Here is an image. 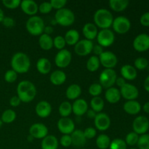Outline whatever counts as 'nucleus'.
I'll use <instances>...</instances> for the list:
<instances>
[{"instance_id": "cd10ccee", "label": "nucleus", "mask_w": 149, "mask_h": 149, "mask_svg": "<svg viewBox=\"0 0 149 149\" xmlns=\"http://www.w3.org/2000/svg\"><path fill=\"white\" fill-rule=\"evenodd\" d=\"M52 64L50 61L45 58H41L36 62V69L40 74H47L50 72Z\"/></svg>"}, {"instance_id": "a878e982", "label": "nucleus", "mask_w": 149, "mask_h": 149, "mask_svg": "<svg viewBox=\"0 0 149 149\" xmlns=\"http://www.w3.org/2000/svg\"><path fill=\"white\" fill-rule=\"evenodd\" d=\"M49 80L54 85H61L66 80V74L61 70H56L51 74L50 77H49Z\"/></svg>"}, {"instance_id": "1a4fd4ad", "label": "nucleus", "mask_w": 149, "mask_h": 149, "mask_svg": "<svg viewBox=\"0 0 149 149\" xmlns=\"http://www.w3.org/2000/svg\"><path fill=\"white\" fill-rule=\"evenodd\" d=\"M133 132L138 135H144L149 130V120L144 116H139L134 119L132 122Z\"/></svg>"}, {"instance_id": "6ab92c4d", "label": "nucleus", "mask_w": 149, "mask_h": 149, "mask_svg": "<svg viewBox=\"0 0 149 149\" xmlns=\"http://www.w3.org/2000/svg\"><path fill=\"white\" fill-rule=\"evenodd\" d=\"M88 110V104L84 99L78 98L74 100L72 104V112L76 116H81L87 113Z\"/></svg>"}, {"instance_id": "c03bdc74", "label": "nucleus", "mask_w": 149, "mask_h": 149, "mask_svg": "<svg viewBox=\"0 0 149 149\" xmlns=\"http://www.w3.org/2000/svg\"><path fill=\"white\" fill-rule=\"evenodd\" d=\"M17 74L13 69L8 70L4 74V80L8 83H13L17 80Z\"/></svg>"}, {"instance_id": "c9c22d12", "label": "nucleus", "mask_w": 149, "mask_h": 149, "mask_svg": "<svg viewBox=\"0 0 149 149\" xmlns=\"http://www.w3.org/2000/svg\"><path fill=\"white\" fill-rule=\"evenodd\" d=\"M16 116L17 114L15 111H13V109H7L1 114V120L2 123L10 124L15 120Z\"/></svg>"}, {"instance_id": "72a5a7b5", "label": "nucleus", "mask_w": 149, "mask_h": 149, "mask_svg": "<svg viewBox=\"0 0 149 149\" xmlns=\"http://www.w3.org/2000/svg\"><path fill=\"white\" fill-rule=\"evenodd\" d=\"M100 63L98 57L95 56V55H93V56H91L87 60L86 66H87V70L89 71H90V72H95V71H96L98 69L99 67H100Z\"/></svg>"}, {"instance_id": "338daca9", "label": "nucleus", "mask_w": 149, "mask_h": 149, "mask_svg": "<svg viewBox=\"0 0 149 149\" xmlns=\"http://www.w3.org/2000/svg\"><path fill=\"white\" fill-rule=\"evenodd\" d=\"M148 63H149V61H148Z\"/></svg>"}, {"instance_id": "2f4dec72", "label": "nucleus", "mask_w": 149, "mask_h": 149, "mask_svg": "<svg viewBox=\"0 0 149 149\" xmlns=\"http://www.w3.org/2000/svg\"><path fill=\"white\" fill-rule=\"evenodd\" d=\"M110 7L115 12L120 13L126 10L129 5L128 0H110L109 1Z\"/></svg>"}, {"instance_id": "de8ad7c7", "label": "nucleus", "mask_w": 149, "mask_h": 149, "mask_svg": "<svg viewBox=\"0 0 149 149\" xmlns=\"http://www.w3.org/2000/svg\"><path fill=\"white\" fill-rule=\"evenodd\" d=\"M49 2H50L52 8L59 10L64 8V7L66 4L67 1L66 0H51Z\"/></svg>"}, {"instance_id": "39448f33", "label": "nucleus", "mask_w": 149, "mask_h": 149, "mask_svg": "<svg viewBox=\"0 0 149 149\" xmlns=\"http://www.w3.org/2000/svg\"><path fill=\"white\" fill-rule=\"evenodd\" d=\"M55 20L58 24L62 26H71L75 20L74 13L68 8L58 10L55 15Z\"/></svg>"}, {"instance_id": "8fccbe9b", "label": "nucleus", "mask_w": 149, "mask_h": 149, "mask_svg": "<svg viewBox=\"0 0 149 149\" xmlns=\"http://www.w3.org/2000/svg\"><path fill=\"white\" fill-rule=\"evenodd\" d=\"M84 132V135L85 136V138L87 139H92V138H95L96 136V134H97V131L96 129H95L94 127H87L83 131Z\"/></svg>"}, {"instance_id": "69168bd1", "label": "nucleus", "mask_w": 149, "mask_h": 149, "mask_svg": "<svg viewBox=\"0 0 149 149\" xmlns=\"http://www.w3.org/2000/svg\"><path fill=\"white\" fill-rule=\"evenodd\" d=\"M81 149H84V148H81Z\"/></svg>"}, {"instance_id": "2eb2a0df", "label": "nucleus", "mask_w": 149, "mask_h": 149, "mask_svg": "<svg viewBox=\"0 0 149 149\" xmlns=\"http://www.w3.org/2000/svg\"><path fill=\"white\" fill-rule=\"evenodd\" d=\"M133 47L138 52H145L149 49V35L141 33L135 38L133 41Z\"/></svg>"}, {"instance_id": "9d476101", "label": "nucleus", "mask_w": 149, "mask_h": 149, "mask_svg": "<svg viewBox=\"0 0 149 149\" xmlns=\"http://www.w3.org/2000/svg\"><path fill=\"white\" fill-rule=\"evenodd\" d=\"M71 52L66 49H61L56 54L55 57V63L58 68H66L71 63Z\"/></svg>"}, {"instance_id": "0e129e2a", "label": "nucleus", "mask_w": 149, "mask_h": 149, "mask_svg": "<svg viewBox=\"0 0 149 149\" xmlns=\"http://www.w3.org/2000/svg\"><path fill=\"white\" fill-rule=\"evenodd\" d=\"M130 149H137V148H130Z\"/></svg>"}, {"instance_id": "603ef678", "label": "nucleus", "mask_w": 149, "mask_h": 149, "mask_svg": "<svg viewBox=\"0 0 149 149\" xmlns=\"http://www.w3.org/2000/svg\"><path fill=\"white\" fill-rule=\"evenodd\" d=\"M140 22H141V25L146 27H148L149 26V12H146L144 14L141 15V18H140Z\"/></svg>"}, {"instance_id": "ea45409f", "label": "nucleus", "mask_w": 149, "mask_h": 149, "mask_svg": "<svg viewBox=\"0 0 149 149\" xmlns=\"http://www.w3.org/2000/svg\"><path fill=\"white\" fill-rule=\"evenodd\" d=\"M137 145L139 149H149V134L141 135Z\"/></svg>"}, {"instance_id": "7ed1b4c3", "label": "nucleus", "mask_w": 149, "mask_h": 149, "mask_svg": "<svg viewBox=\"0 0 149 149\" xmlns=\"http://www.w3.org/2000/svg\"><path fill=\"white\" fill-rule=\"evenodd\" d=\"M113 17L107 9H99L94 14V24L101 29H109L112 26Z\"/></svg>"}, {"instance_id": "5701e85b", "label": "nucleus", "mask_w": 149, "mask_h": 149, "mask_svg": "<svg viewBox=\"0 0 149 149\" xmlns=\"http://www.w3.org/2000/svg\"><path fill=\"white\" fill-rule=\"evenodd\" d=\"M71 138L72 141V145L75 147L84 146L87 141V138L84 136V132L80 130H75L71 134Z\"/></svg>"}, {"instance_id": "6e6552de", "label": "nucleus", "mask_w": 149, "mask_h": 149, "mask_svg": "<svg viewBox=\"0 0 149 149\" xmlns=\"http://www.w3.org/2000/svg\"><path fill=\"white\" fill-rule=\"evenodd\" d=\"M97 43L103 47H107L113 45L115 40V35L110 29H102L97 36Z\"/></svg>"}, {"instance_id": "58836bf2", "label": "nucleus", "mask_w": 149, "mask_h": 149, "mask_svg": "<svg viewBox=\"0 0 149 149\" xmlns=\"http://www.w3.org/2000/svg\"><path fill=\"white\" fill-rule=\"evenodd\" d=\"M138 139H139V135L138 134L135 133V132H130L127 135L125 141L127 145L133 146L138 143Z\"/></svg>"}, {"instance_id": "ddd939ff", "label": "nucleus", "mask_w": 149, "mask_h": 149, "mask_svg": "<svg viewBox=\"0 0 149 149\" xmlns=\"http://www.w3.org/2000/svg\"><path fill=\"white\" fill-rule=\"evenodd\" d=\"M121 96L127 100H135L139 95L138 89L135 85L129 83H126L123 87L120 88Z\"/></svg>"}, {"instance_id": "dca6fc26", "label": "nucleus", "mask_w": 149, "mask_h": 149, "mask_svg": "<svg viewBox=\"0 0 149 149\" xmlns=\"http://www.w3.org/2000/svg\"><path fill=\"white\" fill-rule=\"evenodd\" d=\"M94 123L96 129L100 131H106L110 127L111 119L108 114L100 112L96 115L94 119Z\"/></svg>"}, {"instance_id": "5fc2aeb1", "label": "nucleus", "mask_w": 149, "mask_h": 149, "mask_svg": "<svg viewBox=\"0 0 149 149\" xmlns=\"http://www.w3.org/2000/svg\"><path fill=\"white\" fill-rule=\"evenodd\" d=\"M20 103H21V100H20L18 97L17 96H13L10 98V106H13V107H17L18 106H20Z\"/></svg>"}, {"instance_id": "a18cd8bd", "label": "nucleus", "mask_w": 149, "mask_h": 149, "mask_svg": "<svg viewBox=\"0 0 149 149\" xmlns=\"http://www.w3.org/2000/svg\"><path fill=\"white\" fill-rule=\"evenodd\" d=\"M20 0H2L3 5L8 9H15L20 5Z\"/></svg>"}, {"instance_id": "393cba45", "label": "nucleus", "mask_w": 149, "mask_h": 149, "mask_svg": "<svg viewBox=\"0 0 149 149\" xmlns=\"http://www.w3.org/2000/svg\"><path fill=\"white\" fill-rule=\"evenodd\" d=\"M121 93L119 89L116 87H110L107 89L106 93H105V97L106 100L110 103H116L120 100Z\"/></svg>"}, {"instance_id": "e2e57ef3", "label": "nucleus", "mask_w": 149, "mask_h": 149, "mask_svg": "<svg viewBox=\"0 0 149 149\" xmlns=\"http://www.w3.org/2000/svg\"><path fill=\"white\" fill-rule=\"evenodd\" d=\"M1 125H2V122H1V119H0V128H1Z\"/></svg>"}, {"instance_id": "b1692460", "label": "nucleus", "mask_w": 149, "mask_h": 149, "mask_svg": "<svg viewBox=\"0 0 149 149\" xmlns=\"http://www.w3.org/2000/svg\"><path fill=\"white\" fill-rule=\"evenodd\" d=\"M121 75L125 80H134L136 79L138 73L136 68L131 65H125L121 68Z\"/></svg>"}, {"instance_id": "680f3d73", "label": "nucleus", "mask_w": 149, "mask_h": 149, "mask_svg": "<svg viewBox=\"0 0 149 149\" xmlns=\"http://www.w3.org/2000/svg\"><path fill=\"white\" fill-rule=\"evenodd\" d=\"M4 17V12L3 10L0 8V23H1Z\"/></svg>"}, {"instance_id": "4d7b16f0", "label": "nucleus", "mask_w": 149, "mask_h": 149, "mask_svg": "<svg viewBox=\"0 0 149 149\" xmlns=\"http://www.w3.org/2000/svg\"><path fill=\"white\" fill-rule=\"evenodd\" d=\"M87 113V116H88V118H90V119H95L96 116V115H97V113H96L95 111H94L93 109L87 110V113Z\"/></svg>"}, {"instance_id": "a19ab883", "label": "nucleus", "mask_w": 149, "mask_h": 149, "mask_svg": "<svg viewBox=\"0 0 149 149\" xmlns=\"http://www.w3.org/2000/svg\"><path fill=\"white\" fill-rule=\"evenodd\" d=\"M110 149H127V144L124 140L121 138H116L111 141Z\"/></svg>"}, {"instance_id": "79ce46f5", "label": "nucleus", "mask_w": 149, "mask_h": 149, "mask_svg": "<svg viewBox=\"0 0 149 149\" xmlns=\"http://www.w3.org/2000/svg\"><path fill=\"white\" fill-rule=\"evenodd\" d=\"M134 64H135V68L141 71L146 69L149 65L148 60L143 57H140L137 58L134 62Z\"/></svg>"}, {"instance_id": "4468645a", "label": "nucleus", "mask_w": 149, "mask_h": 149, "mask_svg": "<svg viewBox=\"0 0 149 149\" xmlns=\"http://www.w3.org/2000/svg\"><path fill=\"white\" fill-rule=\"evenodd\" d=\"M58 128L63 135H70L75 130L74 121L68 117H61L58 122Z\"/></svg>"}, {"instance_id": "9b49d317", "label": "nucleus", "mask_w": 149, "mask_h": 149, "mask_svg": "<svg viewBox=\"0 0 149 149\" xmlns=\"http://www.w3.org/2000/svg\"><path fill=\"white\" fill-rule=\"evenodd\" d=\"M98 58L100 64L106 68L113 69L118 63L116 55L111 51H103V53Z\"/></svg>"}, {"instance_id": "423d86ee", "label": "nucleus", "mask_w": 149, "mask_h": 149, "mask_svg": "<svg viewBox=\"0 0 149 149\" xmlns=\"http://www.w3.org/2000/svg\"><path fill=\"white\" fill-rule=\"evenodd\" d=\"M116 78L117 75L114 70L111 68H106L100 73L99 81L103 88L109 89L114 85Z\"/></svg>"}, {"instance_id": "37998d69", "label": "nucleus", "mask_w": 149, "mask_h": 149, "mask_svg": "<svg viewBox=\"0 0 149 149\" xmlns=\"http://www.w3.org/2000/svg\"><path fill=\"white\" fill-rule=\"evenodd\" d=\"M65 45H66V43H65L63 36H57L53 39V46L59 50L63 49Z\"/></svg>"}, {"instance_id": "7c9ffc66", "label": "nucleus", "mask_w": 149, "mask_h": 149, "mask_svg": "<svg viewBox=\"0 0 149 149\" xmlns=\"http://www.w3.org/2000/svg\"><path fill=\"white\" fill-rule=\"evenodd\" d=\"M64 39L67 45H75L79 41V33L75 29L68 30L65 33Z\"/></svg>"}, {"instance_id": "6e6d98bb", "label": "nucleus", "mask_w": 149, "mask_h": 149, "mask_svg": "<svg viewBox=\"0 0 149 149\" xmlns=\"http://www.w3.org/2000/svg\"><path fill=\"white\" fill-rule=\"evenodd\" d=\"M126 80L123 78V77H117L116 80V84L119 87H122L126 84Z\"/></svg>"}, {"instance_id": "bb28decb", "label": "nucleus", "mask_w": 149, "mask_h": 149, "mask_svg": "<svg viewBox=\"0 0 149 149\" xmlns=\"http://www.w3.org/2000/svg\"><path fill=\"white\" fill-rule=\"evenodd\" d=\"M58 139L54 135H47L42 139L41 146L42 149H58Z\"/></svg>"}, {"instance_id": "e433bc0d", "label": "nucleus", "mask_w": 149, "mask_h": 149, "mask_svg": "<svg viewBox=\"0 0 149 149\" xmlns=\"http://www.w3.org/2000/svg\"><path fill=\"white\" fill-rule=\"evenodd\" d=\"M59 113L62 117H68L72 113V105L68 101H63L59 106Z\"/></svg>"}, {"instance_id": "13d9d810", "label": "nucleus", "mask_w": 149, "mask_h": 149, "mask_svg": "<svg viewBox=\"0 0 149 149\" xmlns=\"http://www.w3.org/2000/svg\"><path fill=\"white\" fill-rule=\"evenodd\" d=\"M44 32H45L44 33H46V34L49 35L50 33H52V32H53V28H52V26H45V29H44Z\"/></svg>"}, {"instance_id": "f3484780", "label": "nucleus", "mask_w": 149, "mask_h": 149, "mask_svg": "<svg viewBox=\"0 0 149 149\" xmlns=\"http://www.w3.org/2000/svg\"><path fill=\"white\" fill-rule=\"evenodd\" d=\"M29 134L36 139H43L48 135L47 126L41 123H35L29 128Z\"/></svg>"}, {"instance_id": "f8f14e48", "label": "nucleus", "mask_w": 149, "mask_h": 149, "mask_svg": "<svg viewBox=\"0 0 149 149\" xmlns=\"http://www.w3.org/2000/svg\"><path fill=\"white\" fill-rule=\"evenodd\" d=\"M94 45L93 42L87 39H81L74 45V52L79 56H86L93 51Z\"/></svg>"}, {"instance_id": "c85d7f7f", "label": "nucleus", "mask_w": 149, "mask_h": 149, "mask_svg": "<svg viewBox=\"0 0 149 149\" xmlns=\"http://www.w3.org/2000/svg\"><path fill=\"white\" fill-rule=\"evenodd\" d=\"M81 94V88L79 84H71L65 91L66 97L69 100H77Z\"/></svg>"}, {"instance_id": "20e7f679", "label": "nucleus", "mask_w": 149, "mask_h": 149, "mask_svg": "<svg viewBox=\"0 0 149 149\" xmlns=\"http://www.w3.org/2000/svg\"><path fill=\"white\" fill-rule=\"evenodd\" d=\"M45 25L43 19L37 15L31 16L28 19L26 23V30L33 36H39L44 32Z\"/></svg>"}, {"instance_id": "f704fd0d", "label": "nucleus", "mask_w": 149, "mask_h": 149, "mask_svg": "<svg viewBox=\"0 0 149 149\" xmlns=\"http://www.w3.org/2000/svg\"><path fill=\"white\" fill-rule=\"evenodd\" d=\"M90 106L96 113H100L104 108V101L100 97H93L90 101Z\"/></svg>"}, {"instance_id": "bf43d9fd", "label": "nucleus", "mask_w": 149, "mask_h": 149, "mask_svg": "<svg viewBox=\"0 0 149 149\" xmlns=\"http://www.w3.org/2000/svg\"><path fill=\"white\" fill-rule=\"evenodd\" d=\"M143 85H144V88H145V90H146L148 93H149V75L146 77V79L145 81H144Z\"/></svg>"}, {"instance_id": "f257e3e1", "label": "nucleus", "mask_w": 149, "mask_h": 149, "mask_svg": "<svg viewBox=\"0 0 149 149\" xmlns=\"http://www.w3.org/2000/svg\"><path fill=\"white\" fill-rule=\"evenodd\" d=\"M17 97L21 102L29 103L34 99L36 95V89L31 81L23 80L17 84Z\"/></svg>"}, {"instance_id": "49530a36", "label": "nucleus", "mask_w": 149, "mask_h": 149, "mask_svg": "<svg viewBox=\"0 0 149 149\" xmlns=\"http://www.w3.org/2000/svg\"><path fill=\"white\" fill-rule=\"evenodd\" d=\"M52 10V7L49 1H44L39 6V10L42 14H48Z\"/></svg>"}, {"instance_id": "473e14b6", "label": "nucleus", "mask_w": 149, "mask_h": 149, "mask_svg": "<svg viewBox=\"0 0 149 149\" xmlns=\"http://www.w3.org/2000/svg\"><path fill=\"white\" fill-rule=\"evenodd\" d=\"M111 144V139L109 136L106 134H101L98 135L96 139V146L100 149H107Z\"/></svg>"}, {"instance_id": "f03ea898", "label": "nucleus", "mask_w": 149, "mask_h": 149, "mask_svg": "<svg viewBox=\"0 0 149 149\" xmlns=\"http://www.w3.org/2000/svg\"><path fill=\"white\" fill-rule=\"evenodd\" d=\"M12 69L17 74H25L28 72L31 66V61L24 52H16L11 59Z\"/></svg>"}, {"instance_id": "864d4df0", "label": "nucleus", "mask_w": 149, "mask_h": 149, "mask_svg": "<svg viewBox=\"0 0 149 149\" xmlns=\"http://www.w3.org/2000/svg\"><path fill=\"white\" fill-rule=\"evenodd\" d=\"M93 53L95 54V55L97 57L100 56L102 53L103 52V47H101L100 45H99L98 44L97 45H95L93 46Z\"/></svg>"}, {"instance_id": "4c0bfd02", "label": "nucleus", "mask_w": 149, "mask_h": 149, "mask_svg": "<svg viewBox=\"0 0 149 149\" xmlns=\"http://www.w3.org/2000/svg\"><path fill=\"white\" fill-rule=\"evenodd\" d=\"M103 91V87L100 83H93L89 87V93L93 97H98Z\"/></svg>"}, {"instance_id": "3c124183", "label": "nucleus", "mask_w": 149, "mask_h": 149, "mask_svg": "<svg viewBox=\"0 0 149 149\" xmlns=\"http://www.w3.org/2000/svg\"><path fill=\"white\" fill-rule=\"evenodd\" d=\"M2 24L7 28H11L15 25V20L11 17H5L2 20Z\"/></svg>"}, {"instance_id": "c756f323", "label": "nucleus", "mask_w": 149, "mask_h": 149, "mask_svg": "<svg viewBox=\"0 0 149 149\" xmlns=\"http://www.w3.org/2000/svg\"><path fill=\"white\" fill-rule=\"evenodd\" d=\"M39 45L44 50H49L53 47V39L49 35L43 33L39 36Z\"/></svg>"}, {"instance_id": "412c9836", "label": "nucleus", "mask_w": 149, "mask_h": 149, "mask_svg": "<svg viewBox=\"0 0 149 149\" xmlns=\"http://www.w3.org/2000/svg\"><path fill=\"white\" fill-rule=\"evenodd\" d=\"M82 33L85 39L92 41L95 39L97 36V27L92 23H87L84 26L82 29Z\"/></svg>"}, {"instance_id": "aec40b11", "label": "nucleus", "mask_w": 149, "mask_h": 149, "mask_svg": "<svg viewBox=\"0 0 149 149\" xmlns=\"http://www.w3.org/2000/svg\"><path fill=\"white\" fill-rule=\"evenodd\" d=\"M35 111L38 116L40 118H47L51 114L52 106L49 102L42 100L36 104Z\"/></svg>"}, {"instance_id": "0eeeda50", "label": "nucleus", "mask_w": 149, "mask_h": 149, "mask_svg": "<svg viewBox=\"0 0 149 149\" xmlns=\"http://www.w3.org/2000/svg\"><path fill=\"white\" fill-rule=\"evenodd\" d=\"M112 27L113 31L119 34H125L127 33L131 28L130 20L125 16H118L113 19Z\"/></svg>"}, {"instance_id": "09e8293b", "label": "nucleus", "mask_w": 149, "mask_h": 149, "mask_svg": "<svg viewBox=\"0 0 149 149\" xmlns=\"http://www.w3.org/2000/svg\"><path fill=\"white\" fill-rule=\"evenodd\" d=\"M60 143L61 146L65 148H68V147L71 146L72 145V141H71V135H63L61 138L60 140Z\"/></svg>"}, {"instance_id": "052dcab7", "label": "nucleus", "mask_w": 149, "mask_h": 149, "mask_svg": "<svg viewBox=\"0 0 149 149\" xmlns=\"http://www.w3.org/2000/svg\"><path fill=\"white\" fill-rule=\"evenodd\" d=\"M143 109L146 113H149V102H146L143 106Z\"/></svg>"}, {"instance_id": "4be33fe9", "label": "nucleus", "mask_w": 149, "mask_h": 149, "mask_svg": "<svg viewBox=\"0 0 149 149\" xmlns=\"http://www.w3.org/2000/svg\"><path fill=\"white\" fill-rule=\"evenodd\" d=\"M123 109L127 113L136 115L141 111V105L137 100H127L124 104Z\"/></svg>"}, {"instance_id": "a211bd4d", "label": "nucleus", "mask_w": 149, "mask_h": 149, "mask_svg": "<svg viewBox=\"0 0 149 149\" xmlns=\"http://www.w3.org/2000/svg\"><path fill=\"white\" fill-rule=\"evenodd\" d=\"M20 7L25 14L31 16H34L39 11V5L32 0L21 1Z\"/></svg>"}]
</instances>
